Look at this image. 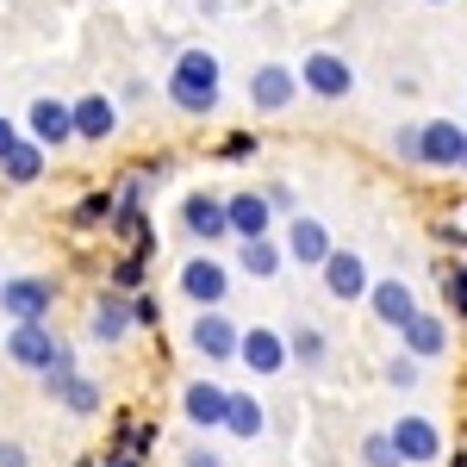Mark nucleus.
<instances>
[{"mask_svg": "<svg viewBox=\"0 0 467 467\" xmlns=\"http://www.w3.org/2000/svg\"><path fill=\"white\" fill-rule=\"evenodd\" d=\"M218 94H224V81H218V57L213 50H181L175 69H169V107L187 112V119H213L218 112Z\"/></svg>", "mask_w": 467, "mask_h": 467, "instance_id": "obj_1", "label": "nucleus"}, {"mask_svg": "<svg viewBox=\"0 0 467 467\" xmlns=\"http://www.w3.org/2000/svg\"><path fill=\"white\" fill-rule=\"evenodd\" d=\"M57 299H63V281L57 275H6L0 281V312L13 324H50Z\"/></svg>", "mask_w": 467, "mask_h": 467, "instance_id": "obj_2", "label": "nucleus"}, {"mask_svg": "<svg viewBox=\"0 0 467 467\" xmlns=\"http://www.w3.org/2000/svg\"><path fill=\"white\" fill-rule=\"evenodd\" d=\"M181 293H187V299H193L200 312H224V293H231V268H224L213 250L187 255V262H181Z\"/></svg>", "mask_w": 467, "mask_h": 467, "instance_id": "obj_3", "label": "nucleus"}, {"mask_svg": "<svg viewBox=\"0 0 467 467\" xmlns=\"http://www.w3.org/2000/svg\"><path fill=\"white\" fill-rule=\"evenodd\" d=\"M187 343H193V356H206L213 368H224V361H237V349H244V330H237L231 312H193Z\"/></svg>", "mask_w": 467, "mask_h": 467, "instance_id": "obj_4", "label": "nucleus"}, {"mask_svg": "<svg viewBox=\"0 0 467 467\" xmlns=\"http://www.w3.org/2000/svg\"><path fill=\"white\" fill-rule=\"evenodd\" d=\"M299 88L318 94V100H349V94H356V69H349V57H337V50H312V57L299 63Z\"/></svg>", "mask_w": 467, "mask_h": 467, "instance_id": "obj_5", "label": "nucleus"}, {"mask_svg": "<svg viewBox=\"0 0 467 467\" xmlns=\"http://www.w3.org/2000/svg\"><path fill=\"white\" fill-rule=\"evenodd\" d=\"M393 449H399V462L405 467H431L442 462L449 449H442V431H436V418H424V411H405L393 424Z\"/></svg>", "mask_w": 467, "mask_h": 467, "instance_id": "obj_6", "label": "nucleus"}, {"mask_svg": "<svg viewBox=\"0 0 467 467\" xmlns=\"http://www.w3.org/2000/svg\"><path fill=\"white\" fill-rule=\"evenodd\" d=\"M237 361L250 368L255 380H275V374H287V330H275V324H250L244 330V349H237Z\"/></svg>", "mask_w": 467, "mask_h": 467, "instance_id": "obj_7", "label": "nucleus"}, {"mask_svg": "<svg viewBox=\"0 0 467 467\" xmlns=\"http://www.w3.org/2000/svg\"><path fill=\"white\" fill-rule=\"evenodd\" d=\"M318 275H324V293L343 299V306H356V299L374 293V275H368V255L361 250H330V262H324Z\"/></svg>", "mask_w": 467, "mask_h": 467, "instance_id": "obj_8", "label": "nucleus"}, {"mask_svg": "<svg viewBox=\"0 0 467 467\" xmlns=\"http://www.w3.org/2000/svg\"><path fill=\"white\" fill-rule=\"evenodd\" d=\"M57 349H63V337H57L50 324H13V330H6V361L26 368V374H44V368L57 361Z\"/></svg>", "mask_w": 467, "mask_h": 467, "instance_id": "obj_9", "label": "nucleus"}, {"mask_svg": "<svg viewBox=\"0 0 467 467\" xmlns=\"http://www.w3.org/2000/svg\"><path fill=\"white\" fill-rule=\"evenodd\" d=\"M281 250H287V262H299V268H324L337 244H330V224H324V218L293 213V218H287V237H281Z\"/></svg>", "mask_w": 467, "mask_h": 467, "instance_id": "obj_10", "label": "nucleus"}, {"mask_svg": "<svg viewBox=\"0 0 467 467\" xmlns=\"http://www.w3.org/2000/svg\"><path fill=\"white\" fill-rule=\"evenodd\" d=\"M462 156H467V125H455V119H424V162L418 169L462 175Z\"/></svg>", "mask_w": 467, "mask_h": 467, "instance_id": "obj_11", "label": "nucleus"}, {"mask_svg": "<svg viewBox=\"0 0 467 467\" xmlns=\"http://www.w3.org/2000/svg\"><path fill=\"white\" fill-rule=\"evenodd\" d=\"M293 100H299V69H287V63H262V69L250 75V107L262 112V119L287 112Z\"/></svg>", "mask_w": 467, "mask_h": 467, "instance_id": "obj_12", "label": "nucleus"}, {"mask_svg": "<svg viewBox=\"0 0 467 467\" xmlns=\"http://www.w3.org/2000/svg\"><path fill=\"white\" fill-rule=\"evenodd\" d=\"M224 411H231V387H218V380H187L181 387V418L193 431H224Z\"/></svg>", "mask_w": 467, "mask_h": 467, "instance_id": "obj_13", "label": "nucleus"}, {"mask_svg": "<svg viewBox=\"0 0 467 467\" xmlns=\"http://www.w3.org/2000/svg\"><path fill=\"white\" fill-rule=\"evenodd\" d=\"M26 131H32V144H44V150L75 144V107L44 94V100H32V112H26Z\"/></svg>", "mask_w": 467, "mask_h": 467, "instance_id": "obj_14", "label": "nucleus"}, {"mask_svg": "<svg viewBox=\"0 0 467 467\" xmlns=\"http://www.w3.org/2000/svg\"><path fill=\"white\" fill-rule=\"evenodd\" d=\"M181 231L200 237V244H224V237H231L224 200H218V193H187V200H181Z\"/></svg>", "mask_w": 467, "mask_h": 467, "instance_id": "obj_15", "label": "nucleus"}, {"mask_svg": "<svg viewBox=\"0 0 467 467\" xmlns=\"http://www.w3.org/2000/svg\"><path fill=\"white\" fill-rule=\"evenodd\" d=\"M224 213H231V237H237V244L275 237V206H268V193H255V187L231 193V200H224Z\"/></svg>", "mask_w": 467, "mask_h": 467, "instance_id": "obj_16", "label": "nucleus"}, {"mask_svg": "<svg viewBox=\"0 0 467 467\" xmlns=\"http://www.w3.org/2000/svg\"><path fill=\"white\" fill-rule=\"evenodd\" d=\"M131 330H138V324H131V299H125V293H112V287H107L100 299H94V306H88V337H94V343L119 349Z\"/></svg>", "mask_w": 467, "mask_h": 467, "instance_id": "obj_17", "label": "nucleus"}, {"mask_svg": "<svg viewBox=\"0 0 467 467\" xmlns=\"http://www.w3.org/2000/svg\"><path fill=\"white\" fill-rule=\"evenodd\" d=\"M69 107H75V144H107L119 131V100H107V94H81Z\"/></svg>", "mask_w": 467, "mask_h": 467, "instance_id": "obj_18", "label": "nucleus"}, {"mask_svg": "<svg viewBox=\"0 0 467 467\" xmlns=\"http://www.w3.org/2000/svg\"><path fill=\"white\" fill-rule=\"evenodd\" d=\"M399 343H405V356H411V361L449 356V318H436V312H418V318L399 330Z\"/></svg>", "mask_w": 467, "mask_h": 467, "instance_id": "obj_19", "label": "nucleus"}, {"mask_svg": "<svg viewBox=\"0 0 467 467\" xmlns=\"http://www.w3.org/2000/svg\"><path fill=\"white\" fill-rule=\"evenodd\" d=\"M368 306H374V318L387 324V330H405V324H411L418 312H424V306H418V293L405 287V281H374Z\"/></svg>", "mask_w": 467, "mask_h": 467, "instance_id": "obj_20", "label": "nucleus"}, {"mask_svg": "<svg viewBox=\"0 0 467 467\" xmlns=\"http://www.w3.org/2000/svg\"><path fill=\"white\" fill-rule=\"evenodd\" d=\"M156 424H150V418H131V411H119V418H112V442L107 449H119V455H131V462H144L150 467V455H156Z\"/></svg>", "mask_w": 467, "mask_h": 467, "instance_id": "obj_21", "label": "nucleus"}, {"mask_svg": "<svg viewBox=\"0 0 467 467\" xmlns=\"http://www.w3.org/2000/svg\"><path fill=\"white\" fill-rule=\"evenodd\" d=\"M112 213H119V193L112 187H88L69 206V224L75 231H112Z\"/></svg>", "mask_w": 467, "mask_h": 467, "instance_id": "obj_22", "label": "nucleus"}, {"mask_svg": "<svg viewBox=\"0 0 467 467\" xmlns=\"http://www.w3.org/2000/svg\"><path fill=\"white\" fill-rule=\"evenodd\" d=\"M44 156H50L44 144H32V138H19V144H13L6 156H0V175L13 181V187H32V181H44Z\"/></svg>", "mask_w": 467, "mask_h": 467, "instance_id": "obj_23", "label": "nucleus"}, {"mask_svg": "<svg viewBox=\"0 0 467 467\" xmlns=\"http://www.w3.org/2000/svg\"><path fill=\"white\" fill-rule=\"evenodd\" d=\"M262 431H268V411H262V399H255V393H231V411H224V436H237V442H255Z\"/></svg>", "mask_w": 467, "mask_h": 467, "instance_id": "obj_24", "label": "nucleus"}, {"mask_svg": "<svg viewBox=\"0 0 467 467\" xmlns=\"http://www.w3.org/2000/svg\"><path fill=\"white\" fill-rule=\"evenodd\" d=\"M281 262H287V250H281L275 237H255V244H237V268H244L250 281H275V275H281Z\"/></svg>", "mask_w": 467, "mask_h": 467, "instance_id": "obj_25", "label": "nucleus"}, {"mask_svg": "<svg viewBox=\"0 0 467 467\" xmlns=\"http://www.w3.org/2000/svg\"><path fill=\"white\" fill-rule=\"evenodd\" d=\"M50 399H57V405H63L69 418H94V411L107 405V393H100V380H88V374H75V380H63V387H57Z\"/></svg>", "mask_w": 467, "mask_h": 467, "instance_id": "obj_26", "label": "nucleus"}, {"mask_svg": "<svg viewBox=\"0 0 467 467\" xmlns=\"http://www.w3.org/2000/svg\"><path fill=\"white\" fill-rule=\"evenodd\" d=\"M287 356L299 361L306 374H318L324 356H330V343H324V330H318V324H293V330H287Z\"/></svg>", "mask_w": 467, "mask_h": 467, "instance_id": "obj_27", "label": "nucleus"}, {"mask_svg": "<svg viewBox=\"0 0 467 467\" xmlns=\"http://www.w3.org/2000/svg\"><path fill=\"white\" fill-rule=\"evenodd\" d=\"M107 287L125 293V299H131V293H144V287H150V255H131V250H125V255L107 268Z\"/></svg>", "mask_w": 467, "mask_h": 467, "instance_id": "obj_28", "label": "nucleus"}, {"mask_svg": "<svg viewBox=\"0 0 467 467\" xmlns=\"http://www.w3.org/2000/svg\"><path fill=\"white\" fill-rule=\"evenodd\" d=\"M356 455H361V467H405V462H399V449H393V431H368Z\"/></svg>", "mask_w": 467, "mask_h": 467, "instance_id": "obj_29", "label": "nucleus"}, {"mask_svg": "<svg viewBox=\"0 0 467 467\" xmlns=\"http://www.w3.org/2000/svg\"><path fill=\"white\" fill-rule=\"evenodd\" d=\"M442 306H449L455 318H467V262L442 268Z\"/></svg>", "mask_w": 467, "mask_h": 467, "instance_id": "obj_30", "label": "nucleus"}, {"mask_svg": "<svg viewBox=\"0 0 467 467\" xmlns=\"http://www.w3.org/2000/svg\"><path fill=\"white\" fill-rule=\"evenodd\" d=\"M418 380H424V361H411L405 349H399V356L387 361V387H399V393H411Z\"/></svg>", "mask_w": 467, "mask_h": 467, "instance_id": "obj_31", "label": "nucleus"}, {"mask_svg": "<svg viewBox=\"0 0 467 467\" xmlns=\"http://www.w3.org/2000/svg\"><path fill=\"white\" fill-rule=\"evenodd\" d=\"M255 150H262V138H255V131H231V138L218 144V162H250Z\"/></svg>", "mask_w": 467, "mask_h": 467, "instance_id": "obj_32", "label": "nucleus"}, {"mask_svg": "<svg viewBox=\"0 0 467 467\" xmlns=\"http://www.w3.org/2000/svg\"><path fill=\"white\" fill-rule=\"evenodd\" d=\"M131 324H138V330H156V324H162V299H156V293H131Z\"/></svg>", "mask_w": 467, "mask_h": 467, "instance_id": "obj_33", "label": "nucleus"}, {"mask_svg": "<svg viewBox=\"0 0 467 467\" xmlns=\"http://www.w3.org/2000/svg\"><path fill=\"white\" fill-rule=\"evenodd\" d=\"M393 150L411 162V169H418V162H424V125H399V131H393Z\"/></svg>", "mask_w": 467, "mask_h": 467, "instance_id": "obj_34", "label": "nucleus"}, {"mask_svg": "<svg viewBox=\"0 0 467 467\" xmlns=\"http://www.w3.org/2000/svg\"><path fill=\"white\" fill-rule=\"evenodd\" d=\"M181 467H224V455H218V449H206V442H193V449L181 455Z\"/></svg>", "mask_w": 467, "mask_h": 467, "instance_id": "obj_35", "label": "nucleus"}, {"mask_svg": "<svg viewBox=\"0 0 467 467\" xmlns=\"http://www.w3.org/2000/svg\"><path fill=\"white\" fill-rule=\"evenodd\" d=\"M262 193H268V206H275V213H293V187H287V181H268Z\"/></svg>", "mask_w": 467, "mask_h": 467, "instance_id": "obj_36", "label": "nucleus"}, {"mask_svg": "<svg viewBox=\"0 0 467 467\" xmlns=\"http://www.w3.org/2000/svg\"><path fill=\"white\" fill-rule=\"evenodd\" d=\"M436 237H442V244H455V250H467V224H455V218H442V224H436Z\"/></svg>", "mask_w": 467, "mask_h": 467, "instance_id": "obj_37", "label": "nucleus"}, {"mask_svg": "<svg viewBox=\"0 0 467 467\" xmlns=\"http://www.w3.org/2000/svg\"><path fill=\"white\" fill-rule=\"evenodd\" d=\"M0 467H32V455H26V442H0Z\"/></svg>", "mask_w": 467, "mask_h": 467, "instance_id": "obj_38", "label": "nucleus"}, {"mask_svg": "<svg viewBox=\"0 0 467 467\" xmlns=\"http://www.w3.org/2000/svg\"><path fill=\"white\" fill-rule=\"evenodd\" d=\"M13 144H19V125H13V119H0V156H6Z\"/></svg>", "mask_w": 467, "mask_h": 467, "instance_id": "obj_39", "label": "nucleus"}, {"mask_svg": "<svg viewBox=\"0 0 467 467\" xmlns=\"http://www.w3.org/2000/svg\"><path fill=\"white\" fill-rule=\"evenodd\" d=\"M100 467H144V462H131V455H119V449H107V455H100Z\"/></svg>", "mask_w": 467, "mask_h": 467, "instance_id": "obj_40", "label": "nucleus"}, {"mask_svg": "<svg viewBox=\"0 0 467 467\" xmlns=\"http://www.w3.org/2000/svg\"><path fill=\"white\" fill-rule=\"evenodd\" d=\"M442 467H467V449H455V455H442Z\"/></svg>", "mask_w": 467, "mask_h": 467, "instance_id": "obj_41", "label": "nucleus"}, {"mask_svg": "<svg viewBox=\"0 0 467 467\" xmlns=\"http://www.w3.org/2000/svg\"><path fill=\"white\" fill-rule=\"evenodd\" d=\"M69 467H100V455H75V462Z\"/></svg>", "mask_w": 467, "mask_h": 467, "instance_id": "obj_42", "label": "nucleus"}, {"mask_svg": "<svg viewBox=\"0 0 467 467\" xmlns=\"http://www.w3.org/2000/svg\"><path fill=\"white\" fill-rule=\"evenodd\" d=\"M462 175H467V156H462Z\"/></svg>", "mask_w": 467, "mask_h": 467, "instance_id": "obj_43", "label": "nucleus"}, {"mask_svg": "<svg viewBox=\"0 0 467 467\" xmlns=\"http://www.w3.org/2000/svg\"><path fill=\"white\" fill-rule=\"evenodd\" d=\"M436 6H442V0H436Z\"/></svg>", "mask_w": 467, "mask_h": 467, "instance_id": "obj_44", "label": "nucleus"}]
</instances>
